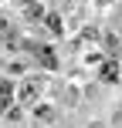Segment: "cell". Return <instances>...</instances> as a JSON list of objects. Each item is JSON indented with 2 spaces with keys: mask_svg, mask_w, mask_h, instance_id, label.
<instances>
[{
  "mask_svg": "<svg viewBox=\"0 0 122 128\" xmlns=\"http://www.w3.org/2000/svg\"><path fill=\"white\" fill-rule=\"evenodd\" d=\"M37 94H41V81H37V74H31V78L24 81V88H20V94H17V98H20V104H31Z\"/></svg>",
  "mask_w": 122,
  "mask_h": 128,
  "instance_id": "2",
  "label": "cell"
},
{
  "mask_svg": "<svg viewBox=\"0 0 122 128\" xmlns=\"http://www.w3.org/2000/svg\"><path fill=\"white\" fill-rule=\"evenodd\" d=\"M24 17H31V20H41V17H44L41 4H27V7H24Z\"/></svg>",
  "mask_w": 122,
  "mask_h": 128,
  "instance_id": "5",
  "label": "cell"
},
{
  "mask_svg": "<svg viewBox=\"0 0 122 128\" xmlns=\"http://www.w3.org/2000/svg\"><path fill=\"white\" fill-rule=\"evenodd\" d=\"M102 81H119L115 78V64H105L102 68Z\"/></svg>",
  "mask_w": 122,
  "mask_h": 128,
  "instance_id": "6",
  "label": "cell"
},
{
  "mask_svg": "<svg viewBox=\"0 0 122 128\" xmlns=\"http://www.w3.org/2000/svg\"><path fill=\"white\" fill-rule=\"evenodd\" d=\"M10 101H14V84L4 78V81H0V111H7V104H10Z\"/></svg>",
  "mask_w": 122,
  "mask_h": 128,
  "instance_id": "3",
  "label": "cell"
},
{
  "mask_svg": "<svg viewBox=\"0 0 122 128\" xmlns=\"http://www.w3.org/2000/svg\"><path fill=\"white\" fill-rule=\"evenodd\" d=\"M24 47H27V54H31L34 61H41L48 71H54V68H58V58L51 54V47H44V44H24Z\"/></svg>",
  "mask_w": 122,
  "mask_h": 128,
  "instance_id": "1",
  "label": "cell"
},
{
  "mask_svg": "<svg viewBox=\"0 0 122 128\" xmlns=\"http://www.w3.org/2000/svg\"><path fill=\"white\" fill-rule=\"evenodd\" d=\"M44 24H48V30H51L54 37H58V34H64V27H61V17H58V14H48Z\"/></svg>",
  "mask_w": 122,
  "mask_h": 128,
  "instance_id": "4",
  "label": "cell"
}]
</instances>
